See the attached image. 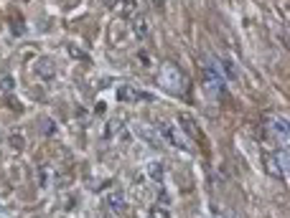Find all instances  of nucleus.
<instances>
[{"instance_id":"5","label":"nucleus","mask_w":290,"mask_h":218,"mask_svg":"<svg viewBox=\"0 0 290 218\" xmlns=\"http://www.w3.org/2000/svg\"><path fill=\"white\" fill-rule=\"evenodd\" d=\"M115 97H117L120 101H150V99H153V94H148V91H140V89L130 86V84H120V86L115 89Z\"/></svg>"},{"instance_id":"17","label":"nucleus","mask_w":290,"mask_h":218,"mask_svg":"<svg viewBox=\"0 0 290 218\" xmlns=\"http://www.w3.org/2000/svg\"><path fill=\"white\" fill-rule=\"evenodd\" d=\"M0 86H3V91H10V89H13V79H10V76H5L3 82H0Z\"/></svg>"},{"instance_id":"6","label":"nucleus","mask_w":290,"mask_h":218,"mask_svg":"<svg viewBox=\"0 0 290 218\" xmlns=\"http://www.w3.org/2000/svg\"><path fill=\"white\" fill-rule=\"evenodd\" d=\"M267 130H270V137L280 145V147H288V119L285 117H272L267 122Z\"/></svg>"},{"instance_id":"11","label":"nucleus","mask_w":290,"mask_h":218,"mask_svg":"<svg viewBox=\"0 0 290 218\" xmlns=\"http://www.w3.org/2000/svg\"><path fill=\"white\" fill-rule=\"evenodd\" d=\"M145 173H148V178H150V180L163 183V178H165V168H163L161 160H150V163L145 165Z\"/></svg>"},{"instance_id":"12","label":"nucleus","mask_w":290,"mask_h":218,"mask_svg":"<svg viewBox=\"0 0 290 218\" xmlns=\"http://www.w3.org/2000/svg\"><path fill=\"white\" fill-rule=\"evenodd\" d=\"M178 122H181V127H186V130H183V134H191V137H196V134H199L196 122H194L191 117H188V114H181V119H178Z\"/></svg>"},{"instance_id":"16","label":"nucleus","mask_w":290,"mask_h":218,"mask_svg":"<svg viewBox=\"0 0 290 218\" xmlns=\"http://www.w3.org/2000/svg\"><path fill=\"white\" fill-rule=\"evenodd\" d=\"M10 145H13V150H20V147L26 145V140L20 134H10Z\"/></svg>"},{"instance_id":"15","label":"nucleus","mask_w":290,"mask_h":218,"mask_svg":"<svg viewBox=\"0 0 290 218\" xmlns=\"http://www.w3.org/2000/svg\"><path fill=\"white\" fill-rule=\"evenodd\" d=\"M150 218H171V211L165 205L155 203V205H150Z\"/></svg>"},{"instance_id":"8","label":"nucleus","mask_w":290,"mask_h":218,"mask_svg":"<svg viewBox=\"0 0 290 218\" xmlns=\"http://www.w3.org/2000/svg\"><path fill=\"white\" fill-rule=\"evenodd\" d=\"M105 203L109 205V211L120 213L122 208H125V190H122V188H112V190L105 196Z\"/></svg>"},{"instance_id":"14","label":"nucleus","mask_w":290,"mask_h":218,"mask_svg":"<svg viewBox=\"0 0 290 218\" xmlns=\"http://www.w3.org/2000/svg\"><path fill=\"white\" fill-rule=\"evenodd\" d=\"M132 26H135L132 31H135L138 38H145V36H148V20H145V18H135V23H132Z\"/></svg>"},{"instance_id":"2","label":"nucleus","mask_w":290,"mask_h":218,"mask_svg":"<svg viewBox=\"0 0 290 218\" xmlns=\"http://www.w3.org/2000/svg\"><path fill=\"white\" fill-rule=\"evenodd\" d=\"M155 132H158V137L163 142H168L171 147H176V150H186L191 152V142H188V137L183 134V130H178L173 122H158V127H155Z\"/></svg>"},{"instance_id":"1","label":"nucleus","mask_w":290,"mask_h":218,"mask_svg":"<svg viewBox=\"0 0 290 218\" xmlns=\"http://www.w3.org/2000/svg\"><path fill=\"white\" fill-rule=\"evenodd\" d=\"M158 84L173 97H186L188 94V76L178 68L173 61H165L158 71Z\"/></svg>"},{"instance_id":"7","label":"nucleus","mask_w":290,"mask_h":218,"mask_svg":"<svg viewBox=\"0 0 290 218\" xmlns=\"http://www.w3.org/2000/svg\"><path fill=\"white\" fill-rule=\"evenodd\" d=\"M33 71L38 74V79H46V82H49V79L56 76V64H54L51 56H41V59L33 64Z\"/></svg>"},{"instance_id":"10","label":"nucleus","mask_w":290,"mask_h":218,"mask_svg":"<svg viewBox=\"0 0 290 218\" xmlns=\"http://www.w3.org/2000/svg\"><path fill=\"white\" fill-rule=\"evenodd\" d=\"M135 134L138 137H143L145 142H150V145H155V147H161V137H158V132H155L153 127H148V124H135Z\"/></svg>"},{"instance_id":"4","label":"nucleus","mask_w":290,"mask_h":218,"mask_svg":"<svg viewBox=\"0 0 290 218\" xmlns=\"http://www.w3.org/2000/svg\"><path fill=\"white\" fill-rule=\"evenodd\" d=\"M265 168L272 178H285L288 175V147H280L272 155H265Z\"/></svg>"},{"instance_id":"18","label":"nucleus","mask_w":290,"mask_h":218,"mask_svg":"<svg viewBox=\"0 0 290 218\" xmlns=\"http://www.w3.org/2000/svg\"><path fill=\"white\" fill-rule=\"evenodd\" d=\"M153 3H163V0H153Z\"/></svg>"},{"instance_id":"3","label":"nucleus","mask_w":290,"mask_h":218,"mask_svg":"<svg viewBox=\"0 0 290 218\" xmlns=\"http://www.w3.org/2000/svg\"><path fill=\"white\" fill-rule=\"evenodd\" d=\"M204 84H206V89H209L214 97H224L227 79H224V74L219 71L217 61H206V64H204Z\"/></svg>"},{"instance_id":"13","label":"nucleus","mask_w":290,"mask_h":218,"mask_svg":"<svg viewBox=\"0 0 290 218\" xmlns=\"http://www.w3.org/2000/svg\"><path fill=\"white\" fill-rule=\"evenodd\" d=\"M38 127H41V132L46 137L56 134V124H54V119H49V117H38Z\"/></svg>"},{"instance_id":"9","label":"nucleus","mask_w":290,"mask_h":218,"mask_svg":"<svg viewBox=\"0 0 290 218\" xmlns=\"http://www.w3.org/2000/svg\"><path fill=\"white\" fill-rule=\"evenodd\" d=\"M217 66H219V71L224 74V79H229V82H237V79H239L237 64H234L232 59H227V56H221V59L217 61Z\"/></svg>"}]
</instances>
